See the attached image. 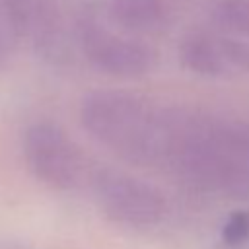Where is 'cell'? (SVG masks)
Instances as JSON below:
<instances>
[{"label": "cell", "instance_id": "6da1fadb", "mask_svg": "<svg viewBox=\"0 0 249 249\" xmlns=\"http://www.w3.org/2000/svg\"><path fill=\"white\" fill-rule=\"evenodd\" d=\"M99 200L115 222L130 226L156 224L163 212V200L150 185L121 175L101 181Z\"/></svg>", "mask_w": 249, "mask_h": 249}, {"label": "cell", "instance_id": "7a4b0ae2", "mask_svg": "<svg viewBox=\"0 0 249 249\" xmlns=\"http://www.w3.org/2000/svg\"><path fill=\"white\" fill-rule=\"evenodd\" d=\"M29 161L43 181L56 187H70L76 179L78 161L72 144L53 128H37L27 142Z\"/></svg>", "mask_w": 249, "mask_h": 249}, {"label": "cell", "instance_id": "3957f363", "mask_svg": "<svg viewBox=\"0 0 249 249\" xmlns=\"http://www.w3.org/2000/svg\"><path fill=\"white\" fill-rule=\"evenodd\" d=\"M222 239L231 247L249 241V210H237L228 216L222 226Z\"/></svg>", "mask_w": 249, "mask_h": 249}]
</instances>
